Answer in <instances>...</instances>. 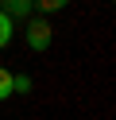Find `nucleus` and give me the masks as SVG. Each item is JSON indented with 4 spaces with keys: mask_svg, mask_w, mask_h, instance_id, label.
<instances>
[{
    "mask_svg": "<svg viewBox=\"0 0 116 120\" xmlns=\"http://www.w3.org/2000/svg\"><path fill=\"white\" fill-rule=\"evenodd\" d=\"M23 35H27V47H31V50H46V47H50V39H54V31H50L46 19H31Z\"/></svg>",
    "mask_w": 116,
    "mask_h": 120,
    "instance_id": "1",
    "label": "nucleus"
},
{
    "mask_svg": "<svg viewBox=\"0 0 116 120\" xmlns=\"http://www.w3.org/2000/svg\"><path fill=\"white\" fill-rule=\"evenodd\" d=\"M31 8H35V0H0V12L4 16H31Z\"/></svg>",
    "mask_w": 116,
    "mask_h": 120,
    "instance_id": "2",
    "label": "nucleus"
},
{
    "mask_svg": "<svg viewBox=\"0 0 116 120\" xmlns=\"http://www.w3.org/2000/svg\"><path fill=\"white\" fill-rule=\"evenodd\" d=\"M12 35H15V23H12V16H4V12H0V50L12 43Z\"/></svg>",
    "mask_w": 116,
    "mask_h": 120,
    "instance_id": "3",
    "label": "nucleus"
},
{
    "mask_svg": "<svg viewBox=\"0 0 116 120\" xmlns=\"http://www.w3.org/2000/svg\"><path fill=\"white\" fill-rule=\"evenodd\" d=\"M8 97H12V74L0 66V101H8Z\"/></svg>",
    "mask_w": 116,
    "mask_h": 120,
    "instance_id": "4",
    "label": "nucleus"
},
{
    "mask_svg": "<svg viewBox=\"0 0 116 120\" xmlns=\"http://www.w3.org/2000/svg\"><path fill=\"white\" fill-rule=\"evenodd\" d=\"M31 89V78L27 74H12V93H27Z\"/></svg>",
    "mask_w": 116,
    "mask_h": 120,
    "instance_id": "5",
    "label": "nucleus"
},
{
    "mask_svg": "<svg viewBox=\"0 0 116 120\" xmlns=\"http://www.w3.org/2000/svg\"><path fill=\"white\" fill-rule=\"evenodd\" d=\"M70 0H35V8H43V12H58V8H66Z\"/></svg>",
    "mask_w": 116,
    "mask_h": 120,
    "instance_id": "6",
    "label": "nucleus"
}]
</instances>
